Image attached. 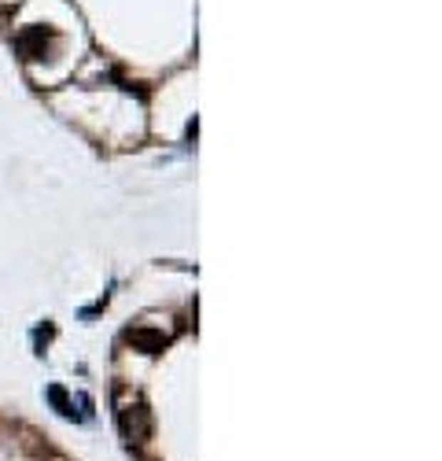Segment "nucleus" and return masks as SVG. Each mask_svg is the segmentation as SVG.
Wrapping results in <instances>:
<instances>
[{
  "mask_svg": "<svg viewBox=\"0 0 442 461\" xmlns=\"http://www.w3.org/2000/svg\"><path fill=\"white\" fill-rule=\"evenodd\" d=\"M118 425H122L125 439H133V443H144V439L151 435V413H148L144 402L122 406V410H118Z\"/></svg>",
  "mask_w": 442,
  "mask_h": 461,
  "instance_id": "obj_1",
  "label": "nucleus"
},
{
  "mask_svg": "<svg viewBox=\"0 0 442 461\" xmlns=\"http://www.w3.org/2000/svg\"><path fill=\"white\" fill-rule=\"evenodd\" d=\"M48 41H56L52 30H44V26H30V30H22L15 37V49L26 56V59H44V52H48Z\"/></svg>",
  "mask_w": 442,
  "mask_h": 461,
  "instance_id": "obj_2",
  "label": "nucleus"
},
{
  "mask_svg": "<svg viewBox=\"0 0 442 461\" xmlns=\"http://www.w3.org/2000/svg\"><path fill=\"white\" fill-rule=\"evenodd\" d=\"M129 340L137 343L140 350H148V355H155V350L166 347V336L163 333H151V328H137V333H129Z\"/></svg>",
  "mask_w": 442,
  "mask_h": 461,
  "instance_id": "obj_3",
  "label": "nucleus"
},
{
  "mask_svg": "<svg viewBox=\"0 0 442 461\" xmlns=\"http://www.w3.org/2000/svg\"><path fill=\"white\" fill-rule=\"evenodd\" d=\"M48 402H52V406H56L63 417H74V410H71V399H66V391H63L59 384H52V387H48Z\"/></svg>",
  "mask_w": 442,
  "mask_h": 461,
  "instance_id": "obj_4",
  "label": "nucleus"
},
{
  "mask_svg": "<svg viewBox=\"0 0 442 461\" xmlns=\"http://www.w3.org/2000/svg\"><path fill=\"white\" fill-rule=\"evenodd\" d=\"M78 402H81V417H93V399H88V395H81Z\"/></svg>",
  "mask_w": 442,
  "mask_h": 461,
  "instance_id": "obj_5",
  "label": "nucleus"
}]
</instances>
